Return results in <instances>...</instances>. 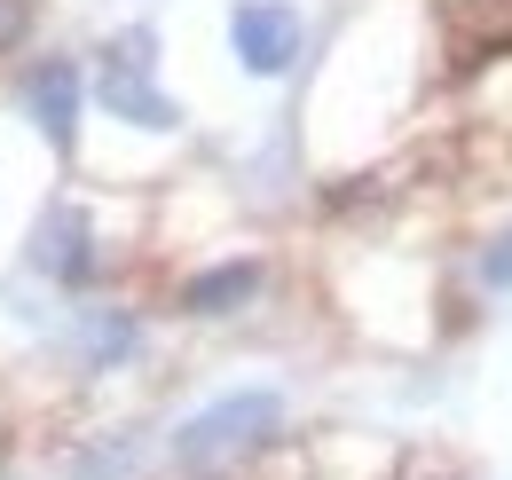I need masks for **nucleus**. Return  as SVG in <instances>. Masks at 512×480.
Wrapping results in <instances>:
<instances>
[{
  "mask_svg": "<svg viewBox=\"0 0 512 480\" xmlns=\"http://www.w3.org/2000/svg\"><path fill=\"white\" fill-rule=\"evenodd\" d=\"M276 433H284V394L276 386H237V394H221V402H205V410H190L174 425V465L197 480L237 473Z\"/></svg>",
  "mask_w": 512,
  "mask_h": 480,
  "instance_id": "f257e3e1",
  "label": "nucleus"
},
{
  "mask_svg": "<svg viewBox=\"0 0 512 480\" xmlns=\"http://www.w3.org/2000/svg\"><path fill=\"white\" fill-rule=\"evenodd\" d=\"M95 103L119 126H142V134H182V103L158 87V32L150 24H127L103 63H95Z\"/></svg>",
  "mask_w": 512,
  "mask_h": 480,
  "instance_id": "f03ea898",
  "label": "nucleus"
},
{
  "mask_svg": "<svg viewBox=\"0 0 512 480\" xmlns=\"http://www.w3.org/2000/svg\"><path fill=\"white\" fill-rule=\"evenodd\" d=\"M300 40H308V24H300L292 0H237L229 8V56L253 79H284L300 63Z\"/></svg>",
  "mask_w": 512,
  "mask_h": 480,
  "instance_id": "7ed1b4c3",
  "label": "nucleus"
},
{
  "mask_svg": "<svg viewBox=\"0 0 512 480\" xmlns=\"http://www.w3.org/2000/svg\"><path fill=\"white\" fill-rule=\"evenodd\" d=\"M32 268L40 276H56V284H95V268H103V237H95V213L87 205H48L40 213V229H32Z\"/></svg>",
  "mask_w": 512,
  "mask_h": 480,
  "instance_id": "20e7f679",
  "label": "nucleus"
},
{
  "mask_svg": "<svg viewBox=\"0 0 512 480\" xmlns=\"http://www.w3.org/2000/svg\"><path fill=\"white\" fill-rule=\"evenodd\" d=\"M79 95H87V87H79V63L71 56H40L24 71V119L40 126L56 150L79 142Z\"/></svg>",
  "mask_w": 512,
  "mask_h": 480,
  "instance_id": "39448f33",
  "label": "nucleus"
},
{
  "mask_svg": "<svg viewBox=\"0 0 512 480\" xmlns=\"http://www.w3.org/2000/svg\"><path fill=\"white\" fill-rule=\"evenodd\" d=\"M260 284H268V268H260V260H221V268H197L190 284H182V315H237V307L260 300Z\"/></svg>",
  "mask_w": 512,
  "mask_h": 480,
  "instance_id": "423d86ee",
  "label": "nucleus"
},
{
  "mask_svg": "<svg viewBox=\"0 0 512 480\" xmlns=\"http://www.w3.org/2000/svg\"><path fill=\"white\" fill-rule=\"evenodd\" d=\"M79 347H87V370H119V362L142 347V323H134L127 307H87V323H79Z\"/></svg>",
  "mask_w": 512,
  "mask_h": 480,
  "instance_id": "0eeeda50",
  "label": "nucleus"
},
{
  "mask_svg": "<svg viewBox=\"0 0 512 480\" xmlns=\"http://www.w3.org/2000/svg\"><path fill=\"white\" fill-rule=\"evenodd\" d=\"M134 465H142V433L134 425H111L87 449H71V480H134Z\"/></svg>",
  "mask_w": 512,
  "mask_h": 480,
  "instance_id": "6e6552de",
  "label": "nucleus"
},
{
  "mask_svg": "<svg viewBox=\"0 0 512 480\" xmlns=\"http://www.w3.org/2000/svg\"><path fill=\"white\" fill-rule=\"evenodd\" d=\"M481 284H489V292H512V229H497V237L481 244Z\"/></svg>",
  "mask_w": 512,
  "mask_h": 480,
  "instance_id": "1a4fd4ad",
  "label": "nucleus"
},
{
  "mask_svg": "<svg viewBox=\"0 0 512 480\" xmlns=\"http://www.w3.org/2000/svg\"><path fill=\"white\" fill-rule=\"evenodd\" d=\"M24 32H32V0H0V56H8Z\"/></svg>",
  "mask_w": 512,
  "mask_h": 480,
  "instance_id": "9d476101",
  "label": "nucleus"
}]
</instances>
